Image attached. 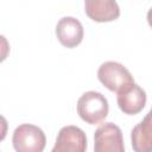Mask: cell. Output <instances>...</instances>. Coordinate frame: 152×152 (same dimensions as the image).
<instances>
[{
    "mask_svg": "<svg viewBox=\"0 0 152 152\" xmlns=\"http://www.w3.org/2000/svg\"><path fill=\"white\" fill-rule=\"evenodd\" d=\"M108 112V101L101 93L94 90L86 91L77 101V114L89 125H97L102 122L107 118Z\"/></svg>",
    "mask_w": 152,
    "mask_h": 152,
    "instance_id": "obj_1",
    "label": "cell"
},
{
    "mask_svg": "<svg viewBox=\"0 0 152 152\" xmlns=\"http://www.w3.org/2000/svg\"><path fill=\"white\" fill-rule=\"evenodd\" d=\"M12 144L15 152H43L46 138L43 129L38 126L23 124L14 129Z\"/></svg>",
    "mask_w": 152,
    "mask_h": 152,
    "instance_id": "obj_2",
    "label": "cell"
},
{
    "mask_svg": "<svg viewBox=\"0 0 152 152\" xmlns=\"http://www.w3.org/2000/svg\"><path fill=\"white\" fill-rule=\"evenodd\" d=\"M99 81L110 91H120L129 84L134 83L133 76L121 63L108 61L100 65L97 70Z\"/></svg>",
    "mask_w": 152,
    "mask_h": 152,
    "instance_id": "obj_3",
    "label": "cell"
},
{
    "mask_svg": "<svg viewBox=\"0 0 152 152\" xmlns=\"http://www.w3.org/2000/svg\"><path fill=\"white\" fill-rule=\"evenodd\" d=\"M94 152H125L122 132L113 122H104L94 134Z\"/></svg>",
    "mask_w": 152,
    "mask_h": 152,
    "instance_id": "obj_4",
    "label": "cell"
},
{
    "mask_svg": "<svg viewBox=\"0 0 152 152\" xmlns=\"http://www.w3.org/2000/svg\"><path fill=\"white\" fill-rule=\"evenodd\" d=\"M87 137L77 126H64L57 134L56 142L51 152H86Z\"/></svg>",
    "mask_w": 152,
    "mask_h": 152,
    "instance_id": "obj_5",
    "label": "cell"
},
{
    "mask_svg": "<svg viewBox=\"0 0 152 152\" xmlns=\"http://www.w3.org/2000/svg\"><path fill=\"white\" fill-rule=\"evenodd\" d=\"M118 106L125 114L134 115L142 110L146 104V93L137 83H132L128 87L116 93Z\"/></svg>",
    "mask_w": 152,
    "mask_h": 152,
    "instance_id": "obj_6",
    "label": "cell"
},
{
    "mask_svg": "<svg viewBox=\"0 0 152 152\" xmlns=\"http://www.w3.org/2000/svg\"><path fill=\"white\" fill-rule=\"evenodd\" d=\"M56 36L65 48H75L83 39V26L74 17H64L56 25Z\"/></svg>",
    "mask_w": 152,
    "mask_h": 152,
    "instance_id": "obj_7",
    "label": "cell"
},
{
    "mask_svg": "<svg viewBox=\"0 0 152 152\" xmlns=\"http://www.w3.org/2000/svg\"><path fill=\"white\" fill-rule=\"evenodd\" d=\"M84 11L91 20L97 23L113 21L120 15L119 5L114 0H87Z\"/></svg>",
    "mask_w": 152,
    "mask_h": 152,
    "instance_id": "obj_8",
    "label": "cell"
},
{
    "mask_svg": "<svg viewBox=\"0 0 152 152\" xmlns=\"http://www.w3.org/2000/svg\"><path fill=\"white\" fill-rule=\"evenodd\" d=\"M131 140L134 152H152V122L150 112L142 121L133 127Z\"/></svg>",
    "mask_w": 152,
    "mask_h": 152,
    "instance_id": "obj_9",
    "label": "cell"
},
{
    "mask_svg": "<svg viewBox=\"0 0 152 152\" xmlns=\"http://www.w3.org/2000/svg\"><path fill=\"white\" fill-rule=\"evenodd\" d=\"M10 53V43L5 36L0 34V63L4 62Z\"/></svg>",
    "mask_w": 152,
    "mask_h": 152,
    "instance_id": "obj_10",
    "label": "cell"
},
{
    "mask_svg": "<svg viewBox=\"0 0 152 152\" xmlns=\"http://www.w3.org/2000/svg\"><path fill=\"white\" fill-rule=\"evenodd\" d=\"M7 131H8V124H7V120L5 119V116L0 115V141H2V140L6 138Z\"/></svg>",
    "mask_w": 152,
    "mask_h": 152,
    "instance_id": "obj_11",
    "label": "cell"
}]
</instances>
